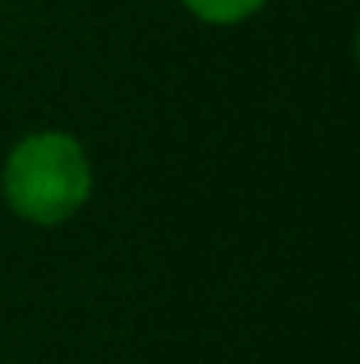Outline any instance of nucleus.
I'll return each instance as SVG.
<instances>
[{"instance_id":"f257e3e1","label":"nucleus","mask_w":360,"mask_h":364,"mask_svg":"<svg viewBox=\"0 0 360 364\" xmlns=\"http://www.w3.org/2000/svg\"><path fill=\"white\" fill-rule=\"evenodd\" d=\"M4 208L38 229L68 225L93 195L90 149L60 127H38L21 136L0 166Z\"/></svg>"},{"instance_id":"f03ea898","label":"nucleus","mask_w":360,"mask_h":364,"mask_svg":"<svg viewBox=\"0 0 360 364\" xmlns=\"http://www.w3.org/2000/svg\"><path fill=\"white\" fill-rule=\"evenodd\" d=\"M179 4L203 26H242L255 13H263L268 0H179Z\"/></svg>"}]
</instances>
